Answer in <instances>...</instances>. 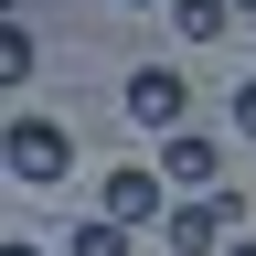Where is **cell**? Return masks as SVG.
I'll use <instances>...</instances> for the list:
<instances>
[{"mask_svg": "<svg viewBox=\"0 0 256 256\" xmlns=\"http://www.w3.org/2000/svg\"><path fill=\"white\" fill-rule=\"evenodd\" d=\"M0 171L43 192V182H64V171H75V139H64L54 118H11V128H0Z\"/></svg>", "mask_w": 256, "mask_h": 256, "instance_id": "obj_1", "label": "cell"}, {"mask_svg": "<svg viewBox=\"0 0 256 256\" xmlns=\"http://www.w3.org/2000/svg\"><path fill=\"white\" fill-rule=\"evenodd\" d=\"M160 192H192V203L224 192V150L203 139V128H171V139H160Z\"/></svg>", "mask_w": 256, "mask_h": 256, "instance_id": "obj_2", "label": "cell"}, {"mask_svg": "<svg viewBox=\"0 0 256 256\" xmlns=\"http://www.w3.org/2000/svg\"><path fill=\"white\" fill-rule=\"evenodd\" d=\"M128 118L171 139V128H192V86L171 75V64H139V75H128Z\"/></svg>", "mask_w": 256, "mask_h": 256, "instance_id": "obj_3", "label": "cell"}, {"mask_svg": "<svg viewBox=\"0 0 256 256\" xmlns=\"http://www.w3.org/2000/svg\"><path fill=\"white\" fill-rule=\"evenodd\" d=\"M96 214H107L118 235H128V224L171 214V192H160V171H107V182H96Z\"/></svg>", "mask_w": 256, "mask_h": 256, "instance_id": "obj_4", "label": "cell"}, {"mask_svg": "<svg viewBox=\"0 0 256 256\" xmlns=\"http://www.w3.org/2000/svg\"><path fill=\"white\" fill-rule=\"evenodd\" d=\"M171 22L192 32V43H214V32H224V22H235V11H224V0H171Z\"/></svg>", "mask_w": 256, "mask_h": 256, "instance_id": "obj_5", "label": "cell"}, {"mask_svg": "<svg viewBox=\"0 0 256 256\" xmlns=\"http://www.w3.org/2000/svg\"><path fill=\"white\" fill-rule=\"evenodd\" d=\"M0 86H32V32L0 22Z\"/></svg>", "mask_w": 256, "mask_h": 256, "instance_id": "obj_6", "label": "cell"}, {"mask_svg": "<svg viewBox=\"0 0 256 256\" xmlns=\"http://www.w3.org/2000/svg\"><path fill=\"white\" fill-rule=\"evenodd\" d=\"M64 256H128V235L96 214V224H75V235H64Z\"/></svg>", "mask_w": 256, "mask_h": 256, "instance_id": "obj_7", "label": "cell"}, {"mask_svg": "<svg viewBox=\"0 0 256 256\" xmlns=\"http://www.w3.org/2000/svg\"><path fill=\"white\" fill-rule=\"evenodd\" d=\"M235 139H256V75L235 86Z\"/></svg>", "mask_w": 256, "mask_h": 256, "instance_id": "obj_8", "label": "cell"}, {"mask_svg": "<svg viewBox=\"0 0 256 256\" xmlns=\"http://www.w3.org/2000/svg\"><path fill=\"white\" fill-rule=\"evenodd\" d=\"M0 256H43V246H22V235H0Z\"/></svg>", "mask_w": 256, "mask_h": 256, "instance_id": "obj_9", "label": "cell"}, {"mask_svg": "<svg viewBox=\"0 0 256 256\" xmlns=\"http://www.w3.org/2000/svg\"><path fill=\"white\" fill-rule=\"evenodd\" d=\"M224 256H256V235H224Z\"/></svg>", "mask_w": 256, "mask_h": 256, "instance_id": "obj_10", "label": "cell"}, {"mask_svg": "<svg viewBox=\"0 0 256 256\" xmlns=\"http://www.w3.org/2000/svg\"><path fill=\"white\" fill-rule=\"evenodd\" d=\"M118 11H171V0H118Z\"/></svg>", "mask_w": 256, "mask_h": 256, "instance_id": "obj_11", "label": "cell"}, {"mask_svg": "<svg viewBox=\"0 0 256 256\" xmlns=\"http://www.w3.org/2000/svg\"><path fill=\"white\" fill-rule=\"evenodd\" d=\"M224 11H246V22H256V0H224Z\"/></svg>", "mask_w": 256, "mask_h": 256, "instance_id": "obj_12", "label": "cell"}, {"mask_svg": "<svg viewBox=\"0 0 256 256\" xmlns=\"http://www.w3.org/2000/svg\"><path fill=\"white\" fill-rule=\"evenodd\" d=\"M11 11H22V0H0V22H11Z\"/></svg>", "mask_w": 256, "mask_h": 256, "instance_id": "obj_13", "label": "cell"}]
</instances>
